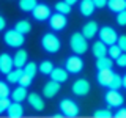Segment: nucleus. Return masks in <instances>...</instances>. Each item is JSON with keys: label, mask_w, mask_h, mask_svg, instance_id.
Here are the masks:
<instances>
[{"label": "nucleus", "mask_w": 126, "mask_h": 118, "mask_svg": "<svg viewBox=\"0 0 126 118\" xmlns=\"http://www.w3.org/2000/svg\"><path fill=\"white\" fill-rule=\"evenodd\" d=\"M55 10H57L58 13H62V14H69L71 13V5L66 3L65 0H63V2H57L55 3Z\"/></svg>", "instance_id": "28"}, {"label": "nucleus", "mask_w": 126, "mask_h": 118, "mask_svg": "<svg viewBox=\"0 0 126 118\" xmlns=\"http://www.w3.org/2000/svg\"><path fill=\"white\" fill-rule=\"evenodd\" d=\"M49 24H50V29L58 31V30H63L66 27V24H68V21H66V14H62V13H55V14H50L49 17Z\"/></svg>", "instance_id": "7"}, {"label": "nucleus", "mask_w": 126, "mask_h": 118, "mask_svg": "<svg viewBox=\"0 0 126 118\" xmlns=\"http://www.w3.org/2000/svg\"><path fill=\"white\" fill-rule=\"evenodd\" d=\"M58 91H60V82H55L52 79H50V80L44 85V88H43V94H44L46 98H49V99L54 98Z\"/></svg>", "instance_id": "11"}, {"label": "nucleus", "mask_w": 126, "mask_h": 118, "mask_svg": "<svg viewBox=\"0 0 126 118\" xmlns=\"http://www.w3.org/2000/svg\"><path fill=\"white\" fill-rule=\"evenodd\" d=\"M52 69H54V65L49 60L41 61V65H39V73H41V74H50Z\"/></svg>", "instance_id": "30"}, {"label": "nucleus", "mask_w": 126, "mask_h": 118, "mask_svg": "<svg viewBox=\"0 0 126 118\" xmlns=\"http://www.w3.org/2000/svg\"><path fill=\"white\" fill-rule=\"evenodd\" d=\"M60 110L65 117H69V118H74L79 115V105L71 99H62L60 101Z\"/></svg>", "instance_id": "5"}, {"label": "nucleus", "mask_w": 126, "mask_h": 118, "mask_svg": "<svg viewBox=\"0 0 126 118\" xmlns=\"http://www.w3.org/2000/svg\"><path fill=\"white\" fill-rule=\"evenodd\" d=\"M27 58H29V54H27L24 49H19L17 52L13 55L14 68H24V66L27 65Z\"/></svg>", "instance_id": "16"}, {"label": "nucleus", "mask_w": 126, "mask_h": 118, "mask_svg": "<svg viewBox=\"0 0 126 118\" xmlns=\"http://www.w3.org/2000/svg\"><path fill=\"white\" fill-rule=\"evenodd\" d=\"M10 104H11L10 98H0V115L6 112L8 107H10Z\"/></svg>", "instance_id": "33"}, {"label": "nucleus", "mask_w": 126, "mask_h": 118, "mask_svg": "<svg viewBox=\"0 0 126 118\" xmlns=\"http://www.w3.org/2000/svg\"><path fill=\"white\" fill-rule=\"evenodd\" d=\"M123 96L118 90H110L106 93V102H107L109 107H121L123 105Z\"/></svg>", "instance_id": "8"}, {"label": "nucleus", "mask_w": 126, "mask_h": 118, "mask_svg": "<svg viewBox=\"0 0 126 118\" xmlns=\"http://www.w3.org/2000/svg\"><path fill=\"white\" fill-rule=\"evenodd\" d=\"M79 10H80V13L84 16H92L94 13V10H96V5H94L93 0H80V5H79Z\"/></svg>", "instance_id": "18"}, {"label": "nucleus", "mask_w": 126, "mask_h": 118, "mask_svg": "<svg viewBox=\"0 0 126 118\" xmlns=\"http://www.w3.org/2000/svg\"><path fill=\"white\" fill-rule=\"evenodd\" d=\"M41 46H43V49H44L46 52L55 54V52L60 50L62 44H60V39L55 36L54 33H46L44 36H43V39H41Z\"/></svg>", "instance_id": "2"}, {"label": "nucleus", "mask_w": 126, "mask_h": 118, "mask_svg": "<svg viewBox=\"0 0 126 118\" xmlns=\"http://www.w3.org/2000/svg\"><path fill=\"white\" fill-rule=\"evenodd\" d=\"M36 5H38L36 0H19V8H21L22 11H25V13H27V11L32 13Z\"/></svg>", "instance_id": "26"}, {"label": "nucleus", "mask_w": 126, "mask_h": 118, "mask_svg": "<svg viewBox=\"0 0 126 118\" xmlns=\"http://www.w3.org/2000/svg\"><path fill=\"white\" fill-rule=\"evenodd\" d=\"M36 71H38V66H36V63H33V61L27 63V65H25V68H24V73H25V74H29V76H32V77H35Z\"/></svg>", "instance_id": "31"}, {"label": "nucleus", "mask_w": 126, "mask_h": 118, "mask_svg": "<svg viewBox=\"0 0 126 118\" xmlns=\"http://www.w3.org/2000/svg\"><path fill=\"white\" fill-rule=\"evenodd\" d=\"M14 29L17 30L19 33L27 35V33H30V30H32V24L29 21H25V19H22V21H17V22H16Z\"/></svg>", "instance_id": "24"}, {"label": "nucleus", "mask_w": 126, "mask_h": 118, "mask_svg": "<svg viewBox=\"0 0 126 118\" xmlns=\"http://www.w3.org/2000/svg\"><path fill=\"white\" fill-rule=\"evenodd\" d=\"M6 113H8V117H10V118H21L24 115V107L21 105V102L13 101L10 104V107H8Z\"/></svg>", "instance_id": "17"}, {"label": "nucleus", "mask_w": 126, "mask_h": 118, "mask_svg": "<svg viewBox=\"0 0 126 118\" xmlns=\"http://www.w3.org/2000/svg\"><path fill=\"white\" fill-rule=\"evenodd\" d=\"M73 93L76 96H87L90 93V82L87 79H77L73 84Z\"/></svg>", "instance_id": "9"}, {"label": "nucleus", "mask_w": 126, "mask_h": 118, "mask_svg": "<svg viewBox=\"0 0 126 118\" xmlns=\"http://www.w3.org/2000/svg\"><path fill=\"white\" fill-rule=\"evenodd\" d=\"M50 79L55 82H60V84H63V82L68 80V71H66V68H54L52 73H50Z\"/></svg>", "instance_id": "19"}, {"label": "nucleus", "mask_w": 126, "mask_h": 118, "mask_svg": "<svg viewBox=\"0 0 126 118\" xmlns=\"http://www.w3.org/2000/svg\"><path fill=\"white\" fill-rule=\"evenodd\" d=\"M5 27H6V21H5V17H3V16H0V31L5 29Z\"/></svg>", "instance_id": "41"}, {"label": "nucleus", "mask_w": 126, "mask_h": 118, "mask_svg": "<svg viewBox=\"0 0 126 118\" xmlns=\"http://www.w3.org/2000/svg\"><path fill=\"white\" fill-rule=\"evenodd\" d=\"M107 6L113 13H120L126 10V0H107Z\"/></svg>", "instance_id": "23"}, {"label": "nucleus", "mask_w": 126, "mask_h": 118, "mask_svg": "<svg viewBox=\"0 0 126 118\" xmlns=\"http://www.w3.org/2000/svg\"><path fill=\"white\" fill-rule=\"evenodd\" d=\"M32 14H33V17L36 19V21H47V19L50 17V8L44 5V3H38L36 6H35V10L32 11Z\"/></svg>", "instance_id": "10"}, {"label": "nucleus", "mask_w": 126, "mask_h": 118, "mask_svg": "<svg viewBox=\"0 0 126 118\" xmlns=\"http://www.w3.org/2000/svg\"><path fill=\"white\" fill-rule=\"evenodd\" d=\"M112 58H107V57H99L96 58V68L98 69H112Z\"/></svg>", "instance_id": "25"}, {"label": "nucleus", "mask_w": 126, "mask_h": 118, "mask_svg": "<svg viewBox=\"0 0 126 118\" xmlns=\"http://www.w3.org/2000/svg\"><path fill=\"white\" fill-rule=\"evenodd\" d=\"M121 87H123V77H121L120 74H113L112 80H110V84H109V88L110 90H118V88H121Z\"/></svg>", "instance_id": "27"}, {"label": "nucleus", "mask_w": 126, "mask_h": 118, "mask_svg": "<svg viewBox=\"0 0 126 118\" xmlns=\"http://www.w3.org/2000/svg\"><path fill=\"white\" fill-rule=\"evenodd\" d=\"M98 31H99V27H98V24L92 21V22H87L84 27H82V35L87 38V39H92L98 35Z\"/></svg>", "instance_id": "14"}, {"label": "nucleus", "mask_w": 126, "mask_h": 118, "mask_svg": "<svg viewBox=\"0 0 126 118\" xmlns=\"http://www.w3.org/2000/svg\"><path fill=\"white\" fill-rule=\"evenodd\" d=\"M22 74H24V68H16L14 71L11 69L10 73L6 74V80H8V84H19V80H21Z\"/></svg>", "instance_id": "21"}, {"label": "nucleus", "mask_w": 126, "mask_h": 118, "mask_svg": "<svg viewBox=\"0 0 126 118\" xmlns=\"http://www.w3.org/2000/svg\"><path fill=\"white\" fill-rule=\"evenodd\" d=\"M10 87H8V84H5V82L0 80V98H10Z\"/></svg>", "instance_id": "32"}, {"label": "nucleus", "mask_w": 126, "mask_h": 118, "mask_svg": "<svg viewBox=\"0 0 126 118\" xmlns=\"http://www.w3.org/2000/svg\"><path fill=\"white\" fill-rule=\"evenodd\" d=\"M65 2H66V3H69V5L73 6V5H76V3L79 2V0H65Z\"/></svg>", "instance_id": "42"}, {"label": "nucleus", "mask_w": 126, "mask_h": 118, "mask_svg": "<svg viewBox=\"0 0 126 118\" xmlns=\"http://www.w3.org/2000/svg\"><path fill=\"white\" fill-rule=\"evenodd\" d=\"M117 65L121 68H126V52H121V55L117 58Z\"/></svg>", "instance_id": "38"}, {"label": "nucleus", "mask_w": 126, "mask_h": 118, "mask_svg": "<svg viewBox=\"0 0 126 118\" xmlns=\"http://www.w3.org/2000/svg\"><path fill=\"white\" fill-rule=\"evenodd\" d=\"M123 87H125V88H126V76L123 77Z\"/></svg>", "instance_id": "43"}, {"label": "nucleus", "mask_w": 126, "mask_h": 118, "mask_svg": "<svg viewBox=\"0 0 126 118\" xmlns=\"http://www.w3.org/2000/svg\"><path fill=\"white\" fill-rule=\"evenodd\" d=\"M113 77V73L112 69H98V76H96V80L101 87H109L110 80Z\"/></svg>", "instance_id": "13"}, {"label": "nucleus", "mask_w": 126, "mask_h": 118, "mask_svg": "<svg viewBox=\"0 0 126 118\" xmlns=\"http://www.w3.org/2000/svg\"><path fill=\"white\" fill-rule=\"evenodd\" d=\"M94 5H96V8H104L106 5H107V0H93Z\"/></svg>", "instance_id": "39"}, {"label": "nucleus", "mask_w": 126, "mask_h": 118, "mask_svg": "<svg viewBox=\"0 0 126 118\" xmlns=\"http://www.w3.org/2000/svg\"><path fill=\"white\" fill-rule=\"evenodd\" d=\"M107 49H109L107 44H104V43L99 39V41H96V43L93 44L92 52H93V55H94L96 58H99V57H106V55H107Z\"/></svg>", "instance_id": "20"}, {"label": "nucleus", "mask_w": 126, "mask_h": 118, "mask_svg": "<svg viewBox=\"0 0 126 118\" xmlns=\"http://www.w3.org/2000/svg\"><path fill=\"white\" fill-rule=\"evenodd\" d=\"M99 35V39L104 44L107 46H112V44H117V39H118V35L117 31L112 29V27H101V30L98 31Z\"/></svg>", "instance_id": "4"}, {"label": "nucleus", "mask_w": 126, "mask_h": 118, "mask_svg": "<svg viewBox=\"0 0 126 118\" xmlns=\"http://www.w3.org/2000/svg\"><path fill=\"white\" fill-rule=\"evenodd\" d=\"M27 101H29V104L32 105V109L38 110V112L44 110V101H43L41 96H38V93H30L29 96H27Z\"/></svg>", "instance_id": "15"}, {"label": "nucleus", "mask_w": 126, "mask_h": 118, "mask_svg": "<svg viewBox=\"0 0 126 118\" xmlns=\"http://www.w3.org/2000/svg\"><path fill=\"white\" fill-rule=\"evenodd\" d=\"M65 68L68 73H73V74H77L84 69V60L76 54V55H71V57L66 58V65Z\"/></svg>", "instance_id": "6"}, {"label": "nucleus", "mask_w": 126, "mask_h": 118, "mask_svg": "<svg viewBox=\"0 0 126 118\" xmlns=\"http://www.w3.org/2000/svg\"><path fill=\"white\" fill-rule=\"evenodd\" d=\"M3 39H5V44L10 47H21L24 44V35L19 33L16 29L8 30L5 33V36H3Z\"/></svg>", "instance_id": "3"}, {"label": "nucleus", "mask_w": 126, "mask_h": 118, "mask_svg": "<svg viewBox=\"0 0 126 118\" xmlns=\"http://www.w3.org/2000/svg\"><path fill=\"white\" fill-rule=\"evenodd\" d=\"M121 52H123V50L120 49V46H118V44H112V46H109V49H107L109 57L110 58H115V60L121 55Z\"/></svg>", "instance_id": "29"}, {"label": "nucleus", "mask_w": 126, "mask_h": 118, "mask_svg": "<svg viewBox=\"0 0 126 118\" xmlns=\"http://www.w3.org/2000/svg\"><path fill=\"white\" fill-rule=\"evenodd\" d=\"M27 96H29V93H27V87H22V85H19L17 88H14L13 94H11L13 101H17V102H22Z\"/></svg>", "instance_id": "22"}, {"label": "nucleus", "mask_w": 126, "mask_h": 118, "mask_svg": "<svg viewBox=\"0 0 126 118\" xmlns=\"http://www.w3.org/2000/svg\"><path fill=\"white\" fill-rule=\"evenodd\" d=\"M69 46H71V50L77 55H82L87 52L88 49V43H87V38L80 33H73L69 38Z\"/></svg>", "instance_id": "1"}, {"label": "nucleus", "mask_w": 126, "mask_h": 118, "mask_svg": "<svg viewBox=\"0 0 126 118\" xmlns=\"http://www.w3.org/2000/svg\"><path fill=\"white\" fill-rule=\"evenodd\" d=\"M112 115L113 113L110 112L109 109H102V110H96V112H94V117L96 118H110Z\"/></svg>", "instance_id": "34"}, {"label": "nucleus", "mask_w": 126, "mask_h": 118, "mask_svg": "<svg viewBox=\"0 0 126 118\" xmlns=\"http://www.w3.org/2000/svg\"><path fill=\"white\" fill-rule=\"evenodd\" d=\"M14 63H13V57L10 54H0V73L8 74L13 69Z\"/></svg>", "instance_id": "12"}, {"label": "nucleus", "mask_w": 126, "mask_h": 118, "mask_svg": "<svg viewBox=\"0 0 126 118\" xmlns=\"http://www.w3.org/2000/svg\"><path fill=\"white\" fill-rule=\"evenodd\" d=\"M117 44L120 46V49L123 50V52H126V35H121V36H118Z\"/></svg>", "instance_id": "37"}, {"label": "nucleus", "mask_w": 126, "mask_h": 118, "mask_svg": "<svg viewBox=\"0 0 126 118\" xmlns=\"http://www.w3.org/2000/svg\"><path fill=\"white\" fill-rule=\"evenodd\" d=\"M117 22H118V25H121V27L126 25V10L117 13Z\"/></svg>", "instance_id": "36"}, {"label": "nucleus", "mask_w": 126, "mask_h": 118, "mask_svg": "<svg viewBox=\"0 0 126 118\" xmlns=\"http://www.w3.org/2000/svg\"><path fill=\"white\" fill-rule=\"evenodd\" d=\"M32 80H33V77L24 73V74H22V77H21V80H19V85H22V87H29V85L32 84Z\"/></svg>", "instance_id": "35"}, {"label": "nucleus", "mask_w": 126, "mask_h": 118, "mask_svg": "<svg viewBox=\"0 0 126 118\" xmlns=\"http://www.w3.org/2000/svg\"><path fill=\"white\" fill-rule=\"evenodd\" d=\"M117 118H126V109H118V112L115 113Z\"/></svg>", "instance_id": "40"}]
</instances>
